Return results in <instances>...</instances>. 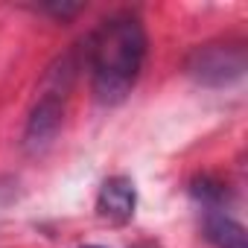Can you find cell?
Instances as JSON below:
<instances>
[{
	"label": "cell",
	"instance_id": "6da1fadb",
	"mask_svg": "<svg viewBox=\"0 0 248 248\" xmlns=\"http://www.w3.org/2000/svg\"><path fill=\"white\" fill-rule=\"evenodd\" d=\"M143 59H146V32L135 15H114L102 21L88 41L93 96L102 105L123 102L138 85Z\"/></svg>",
	"mask_w": 248,
	"mask_h": 248
},
{
	"label": "cell",
	"instance_id": "5b68a950",
	"mask_svg": "<svg viewBox=\"0 0 248 248\" xmlns=\"http://www.w3.org/2000/svg\"><path fill=\"white\" fill-rule=\"evenodd\" d=\"M207 236L219 248H245V231H242V225H236L225 213H216V216L207 219Z\"/></svg>",
	"mask_w": 248,
	"mask_h": 248
},
{
	"label": "cell",
	"instance_id": "277c9868",
	"mask_svg": "<svg viewBox=\"0 0 248 248\" xmlns=\"http://www.w3.org/2000/svg\"><path fill=\"white\" fill-rule=\"evenodd\" d=\"M135 204H138V193H135L132 178H126V175H114L99 187L96 213H99V219H105L111 225H126L135 216Z\"/></svg>",
	"mask_w": 248,
	"mask_h": 248
},
{
	"label": "cell",
	"instance_id": "7a4b0ae2",
	"mask_svg": "<svg viewBox=\"0 0 248 248\" xmlns=\"http://www.w3.org/2000/svg\"><path fill=\"white\" fill-rule=\"evenodd\" d=\"M70 76V67L67 62L62 64V70H53L50 79H47V91L41 93L38 105L32 108V117L27 123V146L30 149H41L44 143H50L62 126V114H64V96H67V88L70 82L62 85V79Z\"/></svg>",
	"mask_w": 248,
	"mask_h": 248
},
{
	"label": "cell",
	"instance_id": "3957f363",
	"mask_svg": "<svg viewBox=\"0 0 248 248\" xmlns=\"http://www.w3.org/2000/svg\"><path fill=\"white\" fill-rule=\"evenodd\" d=\"M245 70L242 47H202L190 59V76L204 85H231Z\"/></svg>",
	"mask_w": 248,
	"mask_h": 248
},
{
	"label": "cell",
	"instance_id": "8992f818",
	"mask_svg": "<svg viewBox=\"0 0 248 248\" xmlns=\"http://www.w3.org/2000/svg\"><path fill=\"white\" fill-rule=\"evenodd\" d=\"M85 248H99V245H85Z\"/></svg>",
	"mask_w": 248,
	"mask_h": 248
}]
</instances>
